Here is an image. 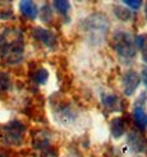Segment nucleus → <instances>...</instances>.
<instances>
[{"label": "nucleus", "mask_w": 147, "mask_h": 157, "mask_svg": "<svg viewBox=\"0 0 147 157\" xmlns=\"http://www.w3.org/2000/svg\"><path fill=\"white\" fill-rule=\"evenodd\" d=\"M0 157H2V156H0Z\"/></svg>", "instance_id": "19"}, {"label": "nucleus", "mask_w": 147, "mask_h": 157, "mask_svg": "<svg viewBox=\"0 0 147 157\" xmlns=\"http://www.w3.org/2000/svg\"><path fill=\"white\" fill-rule=\"evenodd\" d=\"M115 15L118 18H120L122 21H128L130 19V12L127 9V8H123V6H119V8H115Z\"/></svg>", "instance_id": "13"}, {"label": "nucleus", "mask_w": 147, "mask_h": 157, "mask_svg": "<svg viewBox=\"0 0 147 157\" xmlns=\"http://www.w3.org/2000/svg\"><path fill=\"white\" fill-rule=\"evenodd\" d=\"M128 144L133 152H147V140L146 138L137 132H130L128 137Z\"/></svg>", "instance_id": "5"}, {"label": "nucleus", "mask_w": 147, "mask_h": 157, "mask_svg": "<svg viewBox=\"0 0 147 157\" xmlns=\"http://www.w3.org/2000/svg\"><path fill=\"white\" fill-rule=\"evenodd\" d=\"M141 82L140 74L136 73L134 70H128V72L123 75L122 79V87H123V92H124L126 96H132L136 92V90L138 88Z\"/></svg>", "instance_id": "3"}, {"label": "nucleus", "mask_w": 147, "mask_h": 157, "mask_svg": "<svg viewBox=\"0 0 147 157\" xmlns=\"http://www.w3.org/2000/svg\"><path fill=\"white\" fill-rule=\"evenodd\" d=\"M10 86V78L6 73L0 72V91H5Z\"/></svg>", "instance_id": "14"}, {"label": "nucleus", "mask_w": 147, "mask_h": 157, "mask_svg": "<svg viewBox=\"0 0 147 157\" xmlns=\"http://www.w3.org/2000/svg\"><path fill=\"white\" fill-rule=\"evenodd\" d=\"M33 36L36 40H38L40 42H42L45 46L48 48H54L56 44V37L54 33H51L50 31L45 29V28H41V27H36L33 29Z\"/></svg>", "instance_id": "6"}, {"label": "nucleus", "mask_w": 147, "mask_h": 157, "mask_svg": "<svg viewBox=\"0 0 147 157\" xmlns=\"http://www.w3.org/2000/svg\"><path fill=\"white\" fill-rule=\"evenodd\" d=\"M114 48L123 59H133L136 56V46L130 41L126 32H117L114 35Z\"/></svg>", "instance_id": "2"}, {"label": "nucleus", "mask_w": 147, "mask_h": 157, "mask_svg": "<svg viewBox=\"0 0 147 157\" xmlns=\"http://www.w3.org/2000/svg\"><path fill=\"white\" fill-rule=\"evenodd\" d=\"M23 128L19 123H12L9 127L4 130V138L5 142L10 143V144H18L22 139L23 134Z\"/></svg>", "instance_id": "4"}, {"label": "nucleus", "mask_w": 147, "mask_h": 157, "mask_svg": "<svg viewBox=\"0 0 147 157\" xmlns=\"http://www.w3.org/2000/svg\"><path fill=\"white\" fill-rule=\"evenodd\" d=\"M103 102L106 109L111 110V111H118L119 98L115 95H103Z\"/></svg>", "instance_id": "11"}, {"label": "nucleus", "mask_w": 147, "mask_h": 157, "mask_svg": "<svg viewBox=\"0 0 147 157\" xmlns=\"http://www.w3.org/2000/svg\"><path fill=\"white\" fill-rule=\"evenodd\" d=\"M123 3H124L127 6L132 8V9H138V8L142 5V2H141V0H124Z\"/></svg>", "instance_id": "16"}, {"label": "nucleus", "mask_w": 147, "mask_h": 157, "mask_svg": "<svg viewBox=\"0 0 147 157\" xmlns=\"http://www.w3.org/2000/svg\"><path fill=\"white\" fill-rule=\"evenodd\" d=\"M134 46L141 50L143 61L147 63V35H138L134 38Z\"/></svg>", "instance_id": "10"}, {"label": "nucleus", "mask_w": 147, "mask_h": 157, "mask_svg": "<svg viewBox=\"0 0 147 157\" xmlns=\"http://www.w3.org/2000/svg\"><path fill=\"white\" fill-rule=\"evenodd\" d=\"M0 55L9 64H17L23 56V40L19 31L6 29L0 35Z\"/></svg>", "instance_id": "1"}, {"label": "nucleus", "mask_w": 147, "mask_h": 157, "mask_svg": "<svg viewBox=\"0 0 147 157\" xmlns=\"http://www.w3.org/2000/svg\"><path fill=\"white\" fill-rule=\"evenodd\" d=\"M54 6H55V9L59 13L67 14L68 10H69V6H71V4H69L68 2H61V0H59V2H54Z\"/></svg>", "instance_id": "15"}, {"label": "nucleus", "mask_w": 147, "mask_h": 157, "mask_svg": "<svg viewBox=\"0 0 147 157\" xmlns=\"http://www.w3.org/2000/svg\"><path fill=\"white\" fill-rule=\"evenodd\" d=\"M110 132L114 138H120L126 133V123L122 117H115L110 123Z\"/></svg>", "instance_id": "8"}, {"label": "nucleus", "mask_w": 147, "mask_h": 157, "mask_svg": "<svg viewBox=\"0 0 147 157\" xmlns=\"http://www.w3.org/2000/svg\"><path fill=\"white\" fill-rule=\"evenodd\" d=\"M142 79H143V83L146 84V87H147V68H145L143 72H142Z\"/></svg>", "instance_id": "17"}, {"label": "nucleus", "mask_w": 147, "mask_h": 157, "mask_svg": "<svg viewBox=\"0 0 147 157\" xmlns=\"http://www.w3.org/2000/svg\"><path fill=\"white\" fill-rule=\"evenodd\" d=\"M146 18H147V5H146Z\"/></svg>", "instance_id": "18"}, {"label": "nucleus", "mask_w": 147, "mask_h": 157, "mask_svg": "<svg viewBox=\"0 0 147 157\" xmlns=\"http://www.w3.org/2000/svg\"><path fill=\"white\" fill-rule=\"evenodd\" d=\"M19 8H21V12L23 15H26L27 18L29 19H35L37 17V6L35 3L32 2H27V0H25V2H21L19 3Z\"/></svg>", "instance_id": "9"}, {"label": "nucleus", "mask_w": 147, "mask_h": 157, "mask_svg": "<svg viewBox=\"0 0 147 157\" xmlns=\"http://www.w3.org/2000/svg\"><path fill=\"white\" fill-rule=\"evenodd\" d=\"M133 117H134V121L138 128H141V129L147 128V114L143 110L142 105L136 104V106L133 109Z\"/></svg>", "instance_id": "7"}, {"label": "nucleus", "mask_w": 147, "mask_h": 157, "mask_svg": "<svg viewBox=\"0 0 147 157\" xmlns=\"http://www.w3.org/2000/svg\"><path fill=\"white\" fill-rule=\"evenodd\" d=\"M48 78H49V73H48V70L44 69V68H40L35 73V81L38 84H45L48 82Z\"/></svg>", "instance_id": "12"}]
</instances>
